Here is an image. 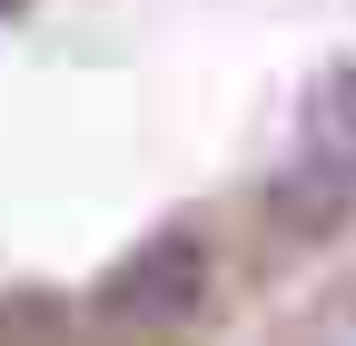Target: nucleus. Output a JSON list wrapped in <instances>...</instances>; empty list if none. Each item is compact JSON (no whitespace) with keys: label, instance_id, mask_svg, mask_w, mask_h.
I'll return each instance as SVG.
<instances>
[{"label":"nucleus","instance_id":"nucleus-2","mask_svg":"<svg viewBox=\"0 0 356 346\" xmlns=\"http://www.w3.org/2000/svg\"><path fill=\"white\" fill-rule=\"evenodd\" d=\"M307 158H317L337 188H356V69L317 79V99H307Z\"/></svg>","mask_w":356,"mask_h":346},{"label":"nucleus","instance_id":"nucleus-3","mask_svg":"<svg viewBox=\"0 0 356 346\" xmlns=\"http://www.w3.org/2000/svg\"><path fill=\"white\" fill-rule=\"evenodd\" d=\"M0 10H10V0H0Z\"/></svg>","mask_w":356,"mask_h":346},{"label":"nucleus","instance_id":"nucleus-1","mask_svg":"<svg viewBox=\"0 0 356 346\" xmlns=\"http://www.w3.org/2000/svg\"><path fill=\"white\" fill-rule=\"evenodd\" d=\"M198 277H208L198 238H149L139 257H119V267H109L99 307H109L119 327H168L178 307H198Z\"/></svg>","mask_w":356,"mask_h":346}]
</instances>
